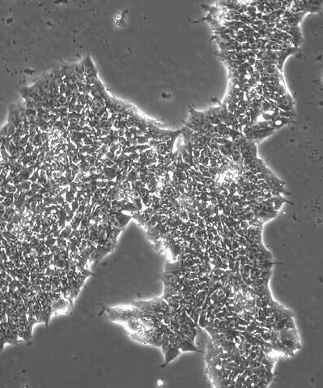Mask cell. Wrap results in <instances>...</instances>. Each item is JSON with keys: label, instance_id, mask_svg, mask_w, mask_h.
Returning <instances> with one entry per match:
<instances>
[{"label": "cell", "instance_id": "obj_10", "mask_svg": "<svg viewBox=\"0 0 323 388\" xmlns=\"http://www.w3.org/2000/svg\"><path fill=\"white\" fill-rule=\"evenodd\" d=\"M185 334H186L187 336H188L191 340H193L194 342V339H195L196 335H197V328L196 327H192V328H188L187 330L185 331Z\"/></svg>", "mask_w": 323, "mask_h": 388}, {"label": "cell", "instance_id": "obj_13", "mask_svg": "<svg viewBox=\"0 0 323 388\" xmlns=\"http://www.w3.org/2000/svg\"><path fill=\"white\" fill-rule=\"evenodd\" d=\"M56 241H57V238H55V237L46 238V240L45 241V246H46V247H48L49 249H50L51 247H53V246H55Z\"/></svg>", "mask_w": 323, "mask_h": 388}, {"label": "cell", "instance_id": "obj_12", "mask_svg": "<svg viewBox=\"0 0 323 388\" xmlns=\"http://www.w3.org/2000/svg\"><path fill=\"white\" fill-rule=\"evenodd\" d=\"M65 195H66L65 201H66V202H67L68 203H70V204L71 203L73 202V201H74V200H75V196H76V195H75V194L72 193V192H70V191H69V190H67V192L65 193Z\"/></svg>", "mask_w": 323, "mask_h": 388}, {"label": "cell", "instance_id": "obj_7", "mask_svg": "<svg viewBox=\"0 0 323 388\" xmlns=\"http://www.w3.org/2000/svg\"><path fill=\"white\" fill-rule=\"evenodd\" d=\"M162 280L164 282V285H177L180 281L178 276H177L174 274H170V273H165L164 275H163Z\"/></svg>", "mask_w": 323, "mask_h": 388}, {"label": "cell", "instance_id": "obj_1", "mask_svg": "<svg viewBox=\"0 0 323 388\" xmlns=\"http://www.w3.org/2000/svg\"><path fill=\"white\" fill-rule=\"evenodd\" d=\"M107 317L113 322L125 323L132 318H139L147 317V313L137 306L134 305L130 306H122L117 307H106L104 309Z\"/></svg>", "mask_w": 323, "mask_h": 388}, {"label": "cell", "instance_id": "obj_5", "mask_svg": "<svg viewBox=\"0 0 323 388\" xmlns=\"http://www.w3.org/2000/svg\"><path fill=\"white\" fill-rule=\"evenodd\" d=\"M238 147L243 161L258 157H257V146L254 141L246 139L243 142H241L238 145Z\"/></svg>", "mask_w": 323, "mask_h": 388}, {"label": "cell", "instance_id": "obj_8", "mask_svg": "<svg viewBox=\"0 0 323 388\" xmlns=\"http://www.w3.org/2000/svg\"><path fill=\"white\" fill-rule=\"evenodd\" d=\"M72 230H73L72 228H71V226H70V224L66 225V226L60 231V234H59V236L58 237H62V238L63 239H66V240H68L70 234H71V232H72Z\"/></svg>", "mask_w": 323, "mask_h": 388}, {"label": "cell", "instance_id": "obj_14", "mask_svg": "<svg viewBox=\"0 0 323 388\" xmlns=\"http://www.w3.org/2000/svg\"><path fill=\"white\" fill-rule=\"evenodd\" d=\"M4 188L6 190L7 193H12L14 194L15 191H17V188H16V186H15L12 183H7L4 186Z\"/></svg>", "mask_w": 323, "mask_h": 388}, {"label": "cell", "instance_id": "obj_4", "mask_svg": "<svg viewBox=\"0 0 323 388\" xmlns=\"http://www.w3.org/2000/svg\"><path fill=\"white\" fill-rule=\"evenodd\" d=\"M190 108H191L190 115H189L188 119L185 123V124H186V127H188L189 129H191V130H194L195 132L196 129L198 128V126L202 125L203 123H204L208 120L206 118V115L204 112L196 111L192 107H190Z\"/></svg>", "mask_w": 323, "mask_h": 388}, {"label": "cell", "instance_id": "obj_6", "mask_svg": "<svg viewBox=\"0 0 323 388\" xmlns=\"http://www.w3.org/2000/svg\"><path fill=\"white\" fill-rule=\"evenodd\" d=\"M169 348L168 351H167L165 353H164V356H165V364H169V362H172L173 360H174L175 358L178 357L180 353H181V350L179 349L178 348L176 347V346H174V342H172L170 340H169Z\"/></svg>", "mask_w": 323, "mask_h": 388}, {"label": "cell", "instance_id": "obj_2", "mask_svg": "<svg viewBox=\"0 0 323 388\" xmlns=\"http://www.w3.org/2000/svg\"><path fill=\"white\" fill-rule=\"evenodd\" d=\"M132 305L144 310L150 317L156 318L157 313L165 314L169 309V304L163 297H155L149 301H134Z\"/></svg>", "mask_w": 323, "mask_h": 388}, {"label": "cell", "instance_id": "obj_11", "mask_svg": "<svg viewBox=\"0 0 323 388\" xmlns=\"http://www.w3.org/2000/svg\"><path fill=\"white\" fill-rule=\"evenodd\" d=\"M7 128H8V123H7L3 127L0 129V145L2 144L3 140L7 136Z\"/></svg>", "mask_w": 323, "mask_h": 388}, {"label": "cell", "instance_id": "obj_15", "mask_svg": "<svg viewBox=\"0 0 323 388\" xmlns=\"http://www.w3.org/2000/svg\"><path fill=\"white\" fill-rule=\"evenodd\" d=\"M3 200H4V197H2V196L0 195V203H2Z\"/></svg>", "mask_w": 323, "mask_h": 388}, {"label": "cell", "instance_id": "obj_9", "mask_svg": "<svg viewBox=\"0 0 323 388\" xmlns=\"http://www.w3.org/2000/svg\"><path fill=\"white\" fill-rule=\"evenodd\" d=\"M4 207H9L12 205H14V194L7 193V196L4 198V200L1 203Z\"/></svg>", "mask_w": 323, "mask_h": 388}, {"label": "cell", "instance_id": "obj_3", "mask_svg": "<svg viewBox=\"0 0 323 388\" xmlns=\"http://www.w3.org/2000/svg\"><path fill=\"white\" fill-rule=\"evenodd\" d=\"M277 337L292 353L302 348L297 329H283L281 331H277Z\"/></svg>", "mask_w": 323, "mask_h": 388}]
</instances>
